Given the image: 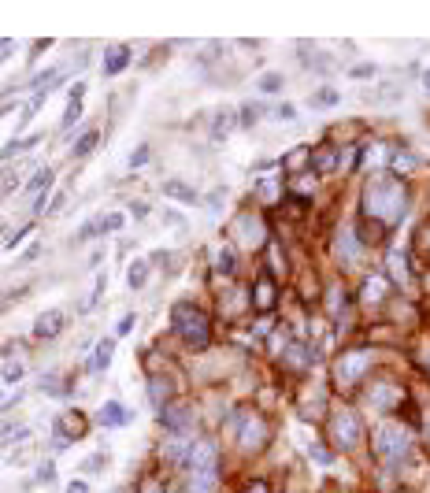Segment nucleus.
I'll return each instance as SVG.
<instances>
[{
  "label": "nucleus",
  "mask_w": 430,
  "mask_h": 493,
  "mask_svg": "<svg viewBox=\"0 0 430 493\" xmlns=\"http://www.w3.org/2000/svg\"><path fill=\"white\" fill-rule=\"evenodd\" d=\"M363 208H368L374 219H382V223H397L408 208V193H405V186H401V178L397 175L371 178L368 189H363Z\"/></svg>",
  "instance_id": "1"
},
{
  "label": "nucleus",
  "mask_w": 430,
  "mask_h": 493,
  "mask_svg": "<svg viewBox=\"0 0 430 493\" xmlns=\"http://www.w3.org/2000/svg\"><path fill=\"white\" fill-rule=\"evenodd\" d=\"M171 323H175V334L182 337L186 345H208V315L200 312L197 304H189V300H182V304L171 308Z\"/></svg>",
  "instance_id": "2"
},
{
  "label": "nucleus",
  "mask_w": 430,
  "mask_h": 493,
  "mask_svg": "<svg viewBox=\"0 0 430 493\" xmlns=\"http://www.w3.org/2000/svg\"><path fill=\"white\" fill-rule=\"evenodd\" d=\"M411 449V437L408 431L401 423H379V431H374V453L382 456V460H390V464H397V460H405Z\"/></svg>",
  "instance_id": "3"
},
{
  "label": "nucleus",
  "mask_w": 430,
  "mask_h": 493,
  "mask_svg": "<svg viewBox=\"0 0 430 493\" xmlns=\"http://www.w3.org/2000/svg\"><path fill=\"white\" fill-rule=\"evenodd\" d=\"M331 431H334V445H337V449H356V445H360V437H363L360 416L349 412V408L334 412V419H331Z\"/></svg>",
  "instance_id": "4"
},
{
  "label": "nucleus",
  "mask_w": 430,
  "mask_h": 493,
  "mask_svg": "<svg viewBox=\"0 0 430 493\" xmlns=\"http://www.w3.org/2000/svg\"><path fill=\"white\" fill-rule=\"evenodd\" d=\"M263 442H267V423H263L260 416L245 412L241 426H237V445H241V449H263Z\"/></svg>",
  "instance_id": "5"
},
{
  "label": "nucleus",
  "mask_w": 430,
  "mask_h": 493,
  "mask_svg": "<svg viewBox=\"0 0 430 493\" xmlns=\"http://www.w3.org/2000/svg\"><path fill=\"white\" fill-rule=\"evenodd\" d=\"M368 363H371V356L368 352H345L342 360L334 363V375H337V382H345V386H353L356 378L368 371Z\"/></svg>",
  "instance_id": "6"
},
{
  "label": "nucleus",
  "mask_w": 430,
  "mask_h": 493,
  "mask_svg": "<svg viewBox=\"0 0 430 493\" xmlns=\"http://www.w3.org/2000/svg\"><path fill=\"white\" fill-rule=\"evenodd\" d=\"M130 423H134V416L126 405H119V400H104V405H100L97 426H130Z\"/></svg>",
  "instance_id": "7"
},
{
  "label": "nucleus",
  "mask_w": 430,
  "mask_h": 493,
  "mask_svg": "<svg viewBox=\"0 0 430 493\" xmlns=\"http://www.w3.org/2000/svg\"><path fill=\"white\" fill-rule=\"evenodd\" d=\"M126 67H130V49H126V45H108L100 71H104L108 78H115V75H123Z\"/></svg>",
  "instance_id": "8"
},
{
  "label": "nucleus",
  "mask_w": 430,
  "mask_h": 493,
  "mask_svg": "<svg viewBox=\"0 0 430 493\" xmlns=\"http://www.w3.org/2000/svg\"><path fill=\"white\" fill-rule=\"evenodd\" d=\"M186 460H189L193 471H215V445L212 442H193Z\"/></svg>",
  "instance_id": "9"
},
{
  "label": "nucleus",
  "mask_w": 430,
  "mask_h": 493,
  "mask_svg": "<svg viewBox=\"0 0 430 493\" xmlns=\"http://www.w3.org/2000/svg\"><path fill=\"white\" fill-rule=\"evenodd\" d=\"M56 431H60L63 442H75V437H82V434L89 431V423H86V416H82V412H63L56 419Z\"/></svg>",
  "instance_id": "10"
},
{
  "label": "nucleus",
  "mask_w": 430,
  "mask_h": 493,
  "mask_svg": "<svg viewBox=\"0 0 430 493\" xmlns=\"http://www.w3.org/2000/svg\"><path fill=\"white\" fill-rule=\"evenodd\" d=\"M237 234L245 245H263V223L256 215H237Z\"/></svg>",
  "instance_id": "11"
},
{
  "label": "nucleus",
  "mask_w": 430,
  "mask_h": 493,
  "mask_svg": "<svg viewBox=\"0 0 430 493\" xmlns=\"http://www.w3.org/2000/svg\"><path fill=\"white\" fill-rule=\"evenodd\" d=\"M193 423V408L189 405H175V408H163V426H171V431H186V426Z\"/></svg>",
  "instance_id": "12"
},
{
  "label": "nucleus",
  "mask_w": 430,
  "mask_h": 493,
  "mask_svg": "<svg viewBox=\"0 0 430 493\" xmlns=\"http://www.w3.org/2000/svg\"><path fill=\"white\" fill-rule=\"evenodd\" d=\"M63 330V312L56 308V312H45L38 315V323H34V337H56Z\"/></svg>",
  "instance_id": "13"
},
{
  "label": "nucleus",
  "mask_w": 430,
  "mask_h": 493,
  "mask_svg": "<svg viewBox=\"0 0 430 493\" xmlns=\"http://www.w3.org/2000/svg\"><path fill=\"white\" fill-rule=\"evenodd\" d=\"M112 356H115V341L112 337H100L97 349H93V360L86 363V371H104L108 363H112Z\"/></svg>",
  "instance_id": "14"
},
{
  "label": "nucleus",
  "mask_w": 430,
  "mask_h": 493,
  "mask_svg": "<svg viewBox=\"0 0 430 493\" xmlns=\"http://www.w3.org/2000/svg\"><path fill=\"white\" fill-rule=\"evenodd\" d=\"M252 304L256 308H260V312H271V308H274V282L267 278V275H263V278H256V289H252Z\"/></svg>",
  "instance_id": "15"
},
{
  "label": "nucleus",
  "mask_w": 430,
  "mask_h": 493,
  "mask_svg": "<svg viewBox=\"0 0 430 493\" xmlns=\"http://www.w3.org/2000/svg\"><path fill=\"white\" fill-rule=\"evenodd\" d=\"M52 178H56V175H52L49 167H41L38 175H34V178L23 186V193H26V197H45V193H52Z\"/></svg>",
  "instance_id": "16"
},
{
  "label": "nucleus",
  "mask_w": 430,
  "mask_h": 493,
  "mask_svg": "<svg viewBox=\"0 0 430 493\" xmlns=\"http://www.w3.org/2000/svg\"><path fill=\"white\" fill-rule=\"evenodd\" d=\"M160 189H163V193H167L171 200H182V204H193V200H197V189L186 186V182H178V178H167Z\"/></svg>",
  "instance_id": "17"
},
{
  "label": "nucleus",
  "mask_w": 430,
  "mask_h": 493,
  "mask_svg": "<svg viewBox=\"0 0 430 493\" xmlns=\"http://www.w3.org/2000/svg\"><path fill=\"white\" fill-rule=\"evenodd\" d=\"M401 400V389L397 386H390V382H379V386L371 389V405L374 408H382V412H386L390 405H397Z\"/></svg>",
  "instance_id": "18"
},
{
  "label": "nucleus",
  "mask_w": 430,
  "mask_h": 493,
  "mask_svg": "<svg viewBox=\"0 0 430 493\" xmlns=\"http://www.w3.org/2000/svg\"><path fill=\"white\" fill-rule=\"evenodd\" d=\"M41 141V134H30V138H12V141H8L4 145V149H0V160H12V156H19V152H26V149H30V145H38Z\"/></svg>",
  "instance_id": "19"
},
{
  "label": "nucleus",
  "mask_w": 430,
  "mask_h": 493,
  "mask_svg": "<svg viewBox=\"0 0 430 493\" xmlns=\"http://www.w3.org/2000/svg\"><path fill=\"white\" fill-rule=\"evenodd\" d=\"M149 282V260H134L130 271H126V286L130 289H141Z\"/></svg>",
  "instance_id": "20"
},
{
  "label": "nucleus",
  "mask_w": 430,
  "mask_h": 493,
  "mask_svg": "<svg viewBox=\"0 0 430 493\" xmlns=\"http://www.w3.org/2000/svg\"><path fill=\"white\" fill-rule=\"evenodd\" d=\"M215 490V471H193L186 493H212Z\"/></svg>",
  "instance_id": "21"
},
{
  "label": "nucleus",
  "mask_w": 430,
  "mask_h": 493,
  "mask_svg": "<svg viewBox=\"0 0 430 493\" xmlns=\"http://www.w3.org/2000/svg\"><path fill=\"white\" fill-rule=\"evenodd\" d=\"M312 163H315L319 175H326V171H334V167H337V152L331 149V145H326V149H319L315 156H312Z\"/></svg>",
  "instance_id": "22"
},
{
  "label": "nucleus",
  "mask_w": 430,
  "mask_h": 493,
  "mask_svg": "<svg viewBox=\"0 0 430 493\" xmlns=\"http://www.w3.org/2000/svg\"><path fill=\"white\" fill-rule=\"evenodd\" d=\"M97 141H100V134H97V130H86V134H82V138H78L75 145H71V156H89Z\"/></svg>",
  "instance_id": "23"
},
{
  "label": "nucleus",
  "mask_w": 430,
  "mask_h": 493,
  "mask_svg": "<svg viewBox=\"0 0 430 493\" xmlns=\"http://www.w3.org/2000/svg\"><path fill=\"white\" fill-rule=\"evenodd\" d=\"M390 163H393V175H408L416 167V156L411 152H390Z\"/></svg>",
  "instance_id": "24"
},
{
  "label": "nucleus",
  "mask_w": 430,
  "mask_h": 493,
  "mask_svg": "<svg viewBox=\"0 0 430 493\" xmlns=\"http://www.w3.org/2000/svg\"><path fill=\"white\" fill-rule=\"evenodd\" d=\"M45 97H49V89H41V93H34L30 100H26L23 115H19V123H23V126H26V123H30V119H34V115H38V108L45 104Z\"/></svg>",
  "instance_id": "25"
},
{
  "label": "nucleus",
  "mask_w": 430,
  "mask_h": 493,
  "mask_svg": "<svg viewBox=\"0 0 430 493\" xmlns=\"http://www.w3.org/2000/svg\"><path fill=\"white\" fill-rule=\"evenodd\" d=\"M337 100H342V93H337V89H319V93H312V100H308V104H312V108H334Z\"/></svg>",
  "instance_id": "26"
},
{
  "label": "nucleus",
  "mask_w": 430,
  "mask_h": 493,
  "mask_svg": "<svg viewBox=\"0 0 430 493\" xmlns=\"http://www.w3.org/2000/svg\"><path fill=\"white\" fill-rule=\"evenodd\" d=\"M282 82H286V78H282L278 71H267V75H260V82H256V86H260V93H278Z\"/></svg>",
  "instance_id": "27"
},
{
  "label": "nucleus",
  "mask_w": 430,
  "mask_h": 493,
  "mask_svg": "<svg viewBox=\"0 0 430 493\" xmlns=\"http://www.w3.org/2000/svg\"><path fill=\"white\" fill-rule=\"evenodd\" d=\"M382 293H386V278H379V275L368 278V286H363V300H371L374 304V300H382Z\"/></svg>",
  "instance_id": "28"
},
{
  "label": "nucleus",
  "mask_w": 430,
  "mask_h": 493,
  "mask_svg": "<svg viewBox=\"0 0 430 493\" xmlns=\"http://www.w3.org/2000/svg\"><path fill=\"white\" fill-rule=\"evenodd\" d=\"M163 453H167V460L182 464V460H186V456H189V445L182 442V437H175V442H167V449H163Z\"/></svg>",
  "instance_id": "29"
},
{
  "label": "nucleus",
  "mask_w": 430,
  "mask_h": 493,
  "mask_svg": "<svg viewBox=\"0 0 430 493\" xmlns=\"http://www.w3.org/2000/svg\"><path fill=\"white\" fill-rule=\"evenodd\" d=\"M149 397H152V405H156V408H163V400H167V382H163V378H152Z\"/></svg>",
  "instance_id": "30"
},
{
  "label": "nucleus",
  "mask_w": 430,
  "mask_h": 493,
  "mask_svg": "<svg viewBox=\"0 0 430 493\" xmlns=\"http://www.w3.org/2000/svg\"><path fill=\"white\" fill-rule=\"evenodd\" d=\"M104 234V226H100V219H89L86 226H78V241H89V237Z\"/></svg>",
  "instance_id": "31"
},
{
  "label": "nucleus",
  "mask_w": 430,
  "mask_h": 493,
  "mask_svg": "<svg viewBox=\"0 0 430 493\" xmlns=\"http://www.w3.org/2000/svg\"><path fill=\"white\" fill-rule=\"evenodd\" d=\"M78 112H82V100H75V104H67V112H63V119H60V130L75 126V123H78Z\"/></svg>",
  "instance_id": "32"
},
{
  "label": "nucleus",
  "mask_w": 430,
  "mask_h": 493,
  "mask_svg": "<svg viewBox=\"0 0 430 493\" xmlns=\"http://www.w3.org/2000/svg\"><path fill=\"white\" fill-rule=\"evenodd\" d=\"M100 297H104V275L97 278V286H93V297H89L86 304H82V312H93V308L100 304Z\"/></svg>",
  "instance_id": "33"
},
{
  "label": "nucleus",
  "mask_w": 430,
  "mask_h": 493,
  "mask_svg": "<svg viewBox=\"0 0 430 493\" xmlns=\"http://www.w3.org/2000/svg\"><path fill=\"white\" fill-rule=\"evenodd\" d=\"M126 219L119 215V212H108V215H100V226H104V234H112V230H119V226H123Z\"/></svg>",
  "instance_id": "34"
},
{
  "label": "nucleus",
  "mask_w": 430,
  "mask_h": 493,
  "mask_svg": "<svg viewBox=\"0 0 430 493\" xmlns=\"http://www.w3.org/2000/svg\"><path fill=\"white\" fill-rule=\"evenodd\" d=\"M374 63H356V67H349V78H374Z\"/></svg>",
  "instance_id": "35"
},
{
  "label": "nucleus",
  "mask_w": 430,
  "mask_h": 493,
  "mask_svg": "<svg viewBox=\"0 0 430 493\" xmlns=\"http://www.w3.org/2000/svg\"><path fill=\"white\" fill-rule=\"evenodd\" d=\"M145 163H149V145H137L130 152V167H145Z\"/></svg>",
  "instance_id": "36"
},
{
  "label": "nucleus",
  "mask_w": 430,
  "mask_h": 493,
  "mask_svg": "<svg viewBox=\"0 0 430 493\" xmlns=\"http://www.w3.org/2000/svg\"><path fill=\"white\" fill-rule=\"evenodd\" d=\"M260 115H263V108H256V104H245V108H241V123H245V126H252Z\"/></svg>",
  "instance_id": "37"
},
{
  "label": "nucleus",
  "mask_w": 430,
  "mask_h": 493,
  "mask_svg": "<svg viewBox=\"0 0 430 493\" xmlns=\"http://www.w3.org/2000/svg\"><path fill=\"white\" fill-rule=\"evenodd\" d=\"M390 267H393V275H397V282H401V286H405V260H401V252H393V256H390Z\"/></svg>",
  "instance_id": "38"
},
{
  "label": "nucleus",
  "mask_w": 430,
  "mask_h": 493,
  "mask_svg": "<svg viewBox=\"0 0 430 493\" xmlns=\"http://www.w3.org/2000/svg\"><path fill=\"white\" fill-rule=\"evenodd\" d=\"M219 271H223V275H230V271H234V252L230 249L219 252Z\"/></svg>",
  "instance_id": "39"
},
{
  "label": "nucleus",
  "mask_w": 430,
  "mask_h": 493,
  "mask_svg": "<svg viewBox=\"0 0 430 493\" xmlns=\"http://www.w3.org/2000/svg\"><path fill=\"white\" fill-rule=\"evenodd\" d=\"M260 193H263V197H267V200H274V197H278V182H274V178H267V182H260Z\"/></svg>",
  "instance_id": "40"
},
{
  "label": "nucleus",
  "mask_w": 430,
  "mask_h": 493,
  "mask_svg": "<svg viewBox=\"0 0 430 493\" xmlns=\"http://www.w3.org/2000/svg\"><path fill=\"white\" fill-rule=\"evenodd\" d=\"M56 479V464H41L38 468V482H52Z\"/></svg>",
  "instance_id": "41"
},
{
  "label": "nucleus",
  "mask_w": 430,
  "mask_h": 493,
  "mask_svg": "<svg viewBox=\"0 0 430 493\" xmlns=\"http://www.w3.org/2000/svg\"><path fill=\"white\" fill-rule=\"evenodd\" d=\"M130 330H134V315H123V319H119V326H115V334H119V337H126Z\"/></svg>",
  "instance_id": "42"
},
{
  "label": "nucleus",
  "mask_w": 430,
  "mask_h": 493,
  "mask_svg": "<svg viewBox=\"0 0 430 493\" xmlns=\"http://www.w3.org/2000/svg\"><path fill=\"white\" fill-rule=\"evenodd\" d=\"M15 378H23V363H8L4 368V382H15Z\"/></svg>",
  "instance_id": "43"
},
{
  "label": "nucleus",
  "mask_w": 430,
  "mask_h": 493,
  "mask_svg": "<svg viewBox=\"0 0 430 493\" xmlns=\"http://www.w3.org/2000/svg\"><path fill=\"white\" fill-rule=\"evenodd\" d=\"M308 453H312V460H319V464H331L334 456L326 453V449H319V445H308Z\"/></svg>",
  "instance_id": "44"
},
{
  "label": "nucleus",
  "mask_w": 430,
  "mask_h": 493,
  "mask_svg": "<svg viewBox=\"0 0 430 493\" xmlns=\"http://www.w3.org/2000/svg\"><path fill=\"white\" fill-rule=\"evenodd\" d=\"M278 119H282V123H294V119H297V108H294V104H282V108H278Z\"/></svg>",
  "instance_id": "45"
},
{
  "label": "nucleus",
  "mask_w": 430,
  "mask_h": 493,
  "mask_svg": "<svg viewBox=\"0 0 430 493\" xmlns=\"http://www.w3.org/2000/svg\"><path fill=\"white\" fill-rule=\"evenodd\" d=\"M308 152H294V156H286V167H304Z\"/></svg>",
  "instance_id": "46"
},
{
  "label": "nucleus",
  "mask_w": 430,
  "mask_h": 493,
  "mask_svg": "<svg viewBox=\"0 0 430 493\" xmlns=\"http://www.w3.org/2000/svg\"><path fill=\"white\" fill-rule=\"evenodd\" d=\"M130 212H134V219H145V215H149V204H145V200H134Z\"/></svg>",
  "instance_id": "47"
},
{
  "label": "nucleus",
  "mask_w": 430,
  "mask_h": 493,
  "mask_svg": "<svg viewBox=\"0 0 430 493\" xmlns=\"http://www.w3.org/2000/svg\"><path fill=\"white\" fill-rule=\"evenodd\" d=\"M141 493H163V482L149 479V482H145V486H141Z\"/></svg>",
  "instance_id": "48"
},
{
  "label": "nucleus",
  "mask_w": 430,
  "mask_h": 493,
  "mask_svg": "<svg viewBox=\"0 0 430 493\" xmlns=\"http://www.w3.org/2000/svg\"><path fill=\"white\" fill-rule=\"evenodd\" d=\"M67 493H89V486H86V482H82V479H75V482H71V486H67Z\"/></svg>",
  "instance_id": "49"
},
{
  "label": "nucleus",
  "mask_w": 430,
  "mask_h": 493,
  "mask_svg": "<svg viewBox=\"0 0 430 493\" xmlns=\"http://www.w3.org/2000/svg\"><path fill=\"white\" fill-rule=\"evenodd\" d=\"M63 200H67V193H52V197H49V204H52V212H60V204H63Z\"/></svg>",
  "instance_id": "50"
},
{
  "label": "nucleus",
  "mask_w": 430,
  "mask_h": 493,
  "mask_svg": "<svg viewBox=\"0 0 430 493\" xmlns=\"http://www.w3.org/2000/svg\"><path fill=\"white\" fill-rule=\"evenodd\" d=\"M100 464H104V456H89V460H86V471H97Z\"/></svg>",
  "instance_id": "51"
},
{
  "label": "nucleus",
  "mask_w": 430,
  "mask_h": 493,
  "mask_svg": "<svg viewBox=\"0 0 430 493\" xmlns=\"http://www.w3.org/2000/svg\"><path fill=\"white\" fill-rule=\"evenodd\" d=\"M245 493H267V486H263V482H249V490Z\"/></svg>",
  "instance_id": "52"
},
{
  "label": "nucleus",
  "mask_w": 430,
  "mask_h": 493,
  "mask_svg": "<svg viewBox=\"0 0 430 493\" xmlns=\"http://www.w3.org/2000/svg\"><path fill=\"white\" fill-rule=\"evenodd\" d=\"M419 82H423V93H430V67L423 71V75H419Z\"/></svg>",
  "instance_id": "53"
},
{
  "label": "nucleus",
  "mask_w": 430,
  "mask_h": 493,
  "mask_svg": "<svg viewBox=\"0 0 430 493\" xmlns=\"http://www.w3.org/2000/svg\"><path fill=\"white\" fill-rule=\"evenodd\" d=\"M427 434H430V416H427Z\"/></svg>",
  "instance_id": "54"
},
{
  "label": "nucleus",
  "mask_w": 430,
  "mask_h": 493,
  "mask_svg": "<svg viewBox=\"0 0 430 493\" xmlns=\"http://www.w3.org/2000/svg\"><path fill=\"white\" fill-rule=\"evenodd\" d=\"M0 405H4V389H0Z\"/></svg>",
  "instance_id": "55"
},
{
  "label": "nucleus",
  "mask_w": 430,
  "mask_h": 493,
  "mask_svg": "<svg viewBox=\"0 0 430 493\" xmlns=\"http://www.w3.org/2000/svg\"><path fill=\"white\" fill-rule=\"evenodd\" d=\"M115 493H126V490H115Z\"/></svg>",
  "instance_id": "56"
}]
</instances>
